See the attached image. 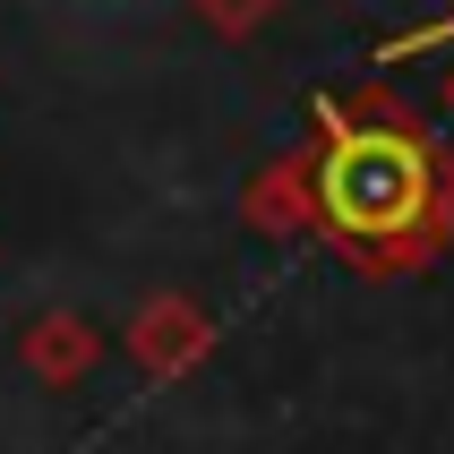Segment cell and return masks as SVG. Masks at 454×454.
Segmentation results:
<instances>
[{"instance_id":"1","label":"cell","mask_w":454,"mask_h":454,"mask_svg":"<svg viewBox=\"0 0 454 454\" xmlns=\"http://www.w3.org/2000/svg\"><path fill=\"white\" fill-rule=\"evenodd\" d=\"M301 215L360 275H420L454 249V154L378 86H334L309 112Z\"/></svg>"},{"instance_id":"2","label":"cell","mask_w":454,"mask_h":454,"mask_svg":"<svg viewBox=\"0 0 454 454\" xmlns=\"http://www.w3.org/2000/svg\"><path fill=\"white\" fill-rule=\"evenodd\" d=\"M121 352L146 369V378H189L206 352H215V317H206L189 292H146V301L129 309V326H121Z\"/></svg>"},{"instance_id":"3","label":"cell","mask_w":454,"mask_h":454,"mask_svg":"<svg viewBox=\"0 0 454 454\" xmlns=\"http://www.w3.org/2000/svg\"><path fill=\"white\" fill-rule=\"evenodd\" d=\"M18 360L35 369V386L69 395V386L95 378V360H103V326L86 317V309H35V317L18 326Z\"/></svg>"},{"instance_id":"4","label":"cell","mask_w":454,"mask_h":454,"mask_svg":"<svg viewBox=\"0 0 454 454\" xmlns=\"http://www.w3.org/2000/svg\"><path fill=\"white\" fill-rule=\"evenodd\" d=\"M240 215H249V231H257V240H292V231H309V215H301V172H292V154L257 163V180L240 189Z\"/></svg>"},{"instance_id":"5","label":"cell","mask_w":454,"mask_h":454,"mask_svg":"<svg viewBox=\"0 0 454 454\" xmlns=\"http://www.w3.org/2000/svg\"><path fill=\"white\" fill-rule=\"evenodd\" d=\"M275 9H283V0H189V18L215 26L223 43H249V35H266V26H275Z\"/></svg>"},{"instance_id":"6","label":"cell","mask_w":454,"mask_h":454,"mask_svg":"<svg viewBox=\"0 0 454 454\" xmlns=\"http://www.w3.org/2000/svg\"><path fill=\"white\" fill-rule=\"evenodd\" d=\"M429 35H454V0H446V26H429ZM429 35H411V43H395V51H420Z\"/></svg>"},{"instance_id":"7","label":"cell","mask_w":454,"mask_h":454,"mask_svg":"<svg viewBox=\"0 0 454 454\" xmlns=\"http://www.w3.org/2000/svg\"><path fill=\"white\" fill-rule=\"evenodd\" d=\"M446 112H454V69H446Z\"/></svg>"}]
</instances>
